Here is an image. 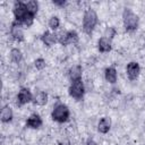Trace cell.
<instances>
[{"mask_svg":"<svg viewBox=\"0 0 145 145\" xmlns=\"http://www.w3.org/2000/svg\"><path fill=\"white\" fill-rule=\"evenodd\" d=\"M53 5H56V6H60V7H63V6L66 5V1H63V0H61V1L53 0Z\"/></svg>","mask_w":145,"mask_h":145,"instance_id":"22","label":"cell"},{"mask_svg":"<svg viewBox=\"0 0 145 145\" xmlns=\"http://www.w3.org/2000/svg\"><path fill=\"white\" fill-rule=\"evenodd\" d=\"M104 78L110 84H114L117 82V79H118L117 69L114 67H108V68H105V70H104Z\"/></svg>","mask_w":145,"mask_h":145,"instance_id":"15","label":"cell"},{"mask_svg":"<svg viewBox=\"0 0 145 145\" xmlns=\"http://www.w3.org/2000/svg\"><path fill=\"white\" fill-rule=\"evenodd\" d=\"M46 102H48V93L44 91H39L33 97V103L35 105H45Z\"/></svg>","mask_w":145,"mask_h":145,"instance_id":"17","label":"cell"},{"mask_svg":"<svg viewBox=\"0 0 145 145\" xmlns=\"http://www.w3.org/2000/svg\"><path fill=\"white\" fill-rule=\"evenodd\" d=\"M111 128V119L109 117H102L97 122V130L101 134H106Z\"/></svg>","mask_w":145,"mask_h":145,"instance_id":"14","label":"cell"},{"mask_svg":"<svg viewBox=\"0 0 145 145\" xmlns=\"http://www.w3.org/2000/svg\"><path fill=\"white\" fill-rule=\"evenodd\" d=\"M68 92H69V95L72 99H75L77 101H80L84 97V94H85V86H84L83 80L78 79V80L71 82L70 85H69Z\"/></svg>","mask_w":145,"mask_h":145,"instance_id":"5","label":"cell"},{"mask_svg":"<svg viewBox=\"0 0 145 145\" xmlns=\"http://www.w3.org/2000/svg\"><path fill=\"white\" fill-rule=\"evenodd\" d=\"M97 23H99V18L95 10L92 8H87L83 16V31L87 35H91Z\"/></svg>","mask_w":145,"mask_h":145,"instance_id":"2","label":"cell"},{"mask_svg":"<svg viewBox=\"0 0 145 145\" xmlns=\"http://www.w3.org/2000/svg\"><path fill=\"white\" fill-rule=\"evenodd\" d=\"M26 7L28 9V11L33 15V16H36L37 11H39V2L35 1V0H31V1H27L26 2Z\"/></svg>","mask_w":145,"mask_h":145,"instance_id":"19","label":"cell"},{"mask_svg":"<svg viewBox=\"0 0 145 145\" xmlns=\"http://www.w3.org/2000/svg\"><path fill=\"white\" fill-rule=\"evenodd\" d=\"M139 72H140V67L138 65V62L136 61H130L127 67H126V74H127V77L130 79V80H136L139 76Z\"/></svg>","mask_w":145,"mask_h":145,"instance_id":"8","label":"cell"},{"mask_svg":"<svg viewBox=\"0 0 145 145\" xmlns=\"http://www.w3.org/2000/svg\"><path fill=\"white\" fill-rule=\"evenodd\" d=\"M43 121H42V118L40 117V114L37 113H33L31 114L27 120H26V127L28 128H32V129H37L42 126Z\"/></svg>","mask_w":145,"mask_h":145,"instance_id":"11","label":"cell"},{"mask_svg":"<svg viewBox=\"0 0 145 145\" xmlns=\"http://www.w3.org/2000/svg\"><path fill=\"white\" fill-rule=\"evenodd\" d=\"M23 25H20L19 23L17 22H12L11 23V26H10V34L12 36V39L15 41H18V42H22L24 41V32H23Z\"/></svg>","mask_w":145,"mask_h":145,"instance_id":"9","label":"cell"},{"mask_svg":"<svg viewBox=\"0 0 145 145\" xmlns=\"http://www.w3.org/2000/svg\"><path fill=\"white\" fill-rule=\"evenodd\" d=\"M86 145H97V144H96V143H95L93 139H91V138H89V139H87V142H86Z\"/></svg>","mask_w":145,"mask_h":145,"instance_id":"23","label":"cell"},{"mask_svg":"<svg viewBox=\"0 0 145 145\" xmlns=\"http://www.w3.org/2000/svg\"><path fill=\"white\" fill-rule=\"evenodd\" d=\"M10 60L15 63H19L22 60H23V54H22V51L17 48H14L11 49L10 51Z\"/></svg>","mask_w":145,"mask_h":145,"instance_id":"18","label":"cell"},{"mask_svg":"<svg viewBox=\"0 0 145 145\" xmlns=\"http://www.w3.org/2000/svg\"><path fill=\"white\" fill-rule=\"evenodd\" d=\"M40 39H41V41H42L46 46H52L54 43L58 42L57 35L53 34V33H51V32H49V31H45V32L41 35Z\"/></svg>","mask_w":145,"mask_h":145,"instance_id":"12","label":"cell"},{"mask_svg":"<svg viewBox=\"0 0 145 145\" xmlns=\"http://www.w3.org/2000/svg\"><path fill=\"white\" fill-rule=\"evenodd\" d=\"M82 71H83V69L79 65H75V66L70 67V69L68 70V77H69L70 82L82 79Z\"/></svg>","mask_w":145,"mask_h":145,"instance_id":"13","label":"cell"},{"mask_svg":"<svg viewBox=\"0 0 145 145\" xmlns=\"http://www.w3.org/2000/svg\"><path fill=\"white\" fill-rule=\"evenodd\" d=\"M111 49H112L111 39L105 37V36H102V37L99 39V41H97V50L101 53H106V52L111 51Z\"/></svg>","mask_w":145,"mask_h":145,"instance_id":"10","label":"cell"},{"mask_svg":"<svg viewBox=\"0 0 145 145\" xmlns=\"http://www.w3.org/2000/svg\"><path fill=\"white\" fill-rule=\"evenodd\" d=\"M33 97L34 96H33L32 92L29 91V88L22 87L19 89L17 96H16V100H17L16 103H17L18 106H22V105H25V104H27L29 102H33Z\"/></svg>","mask_w":145,"mask_h":145,"instance_id":"7","label":"cell"},{"mask_svg":"<svg viewBox=\"0 0 145 145\" xmlns=\"http://www.w3.org/2000/svg\"><path fill=\"white\" fill-rule=\"evenodd\" d=\"M14 16H15V22L19 23L20 25H25V26H31L34 22L35 16H33L27 7H26V2L23 1H16L14 3V9H12Z\"/></svg>","mask_w":145,"mask_h":145,"instance_id":"1","label":"cell"},{"mask_svg":"<svg viewBox=\"0 0 145 145\" xmlns=\"http://www.w3.org/2000/svg\"><path fill=\"white\" fill-rule=\"evenodd\" d=\"M70 116V111L68 109V106L63 103H57L53 106V110L51 112V118L53 121L59 122V123H63L66 121H68Z\"/></svg>","mask_w":145,"mask_h":145,"instance_id":"4","label":"cell"},{"mask_svg":"<svg viewBox=\"0 0 145 145\" xmlns=\"http://www.w3.org/2000/svg\"><path fill=\"white\" fill-rule=\"evenodd\" d=\"M57 37L61 45H68L78 41V34L75 31H62L57 35Z\"/></svg>","mask_w":145,"mask_h":145,"instance_id":"6","label":"cell"},{"mask_svg":"<svg viewBox=\"0 0 145 145\" xmlns=\"http://www.w3.org/2000/svg\"><path fill=\"white\" fill-rule=\"evenodd\" d=\"M34 66H35V68H36V69L42 70V69H44V68H45L46 62H45V60H44L43 58H37V59L34 61Z\"/></svg>","mask_w":145,"mask_h":145,"instance_id":"21","label":"cell"},{"mask_svg":"<svg viewBox=\"0 0 145 145\" xmlns=\"http://www.w3.org/2000/svg\"><path fill=\"white\" fill-rule=\"evenodd\" d=\"M14 118V113H12V109L9 105H5L1 110V114H0V119L3 123L10 122Z\"/></svg>","mask_w":145,"mask_h":145,"instance_id":"16","label":"cell"},{"mask_svg":"<svg viewBox=\"0 0 145 145\" xmlns=\"http://www.w3.org/2000/svg\"><path fill=\"white\" fill-rule=\"evenodd\" d=\"M122 22H123V27L126 32H134L138 28L139 18L131 9L125 8L122 12Z\"/></svg>","mask_w":145,"mask_h":145,"instance_id":"3","label":"cell"},{"mask_svg":"<svg viewBox=\"0 0 145 145\" xmlns=\"http://www.w3.org/2000/svg\"><path fill=\"white\" fill-rule=\"evenodd\" d=\"M59 26H60V20H59V18H58L57 16H52V17L49 19V27L54 31V29H57Z\"/></svg>","mask_w":145,"mask_h":145,"instance_id":"20","label":"cell"}]
</instances>
